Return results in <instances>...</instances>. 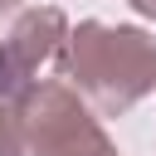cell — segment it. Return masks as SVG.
<instances>
[{
  "label": "cell",
  "mask_w": 156,
  "mask_h": 156,
  "mask_svg": "<svg viewBox=\"0 0 156 156\" xmlns=\"http://www.w3.org/2000/svg\"><path fill=\"white\" fill-rule=\"evenodd\" d=\"M63 78H73L102 117H122L156 88V39L136 24L83 20L63 49Z\"/></svg>",
  "instance_id": "obj_1"
},
{
  "label": "cell",
  "mask_w": 156,
  "mask_h": 156,
  "mask_svg": "<svg viewBox=\"0 0 156 156\" xmlns=\"http://www.w3.org/2000/svg\"><path fill=\"white\" fill-rule=\"evenodd\" d=\"M68 20H63V10L58 5H34V10H24L20 20H15V29H10V39L0 44L5 49V58L20 68V73H39L44 63H54V58H63V49H68Z\"/></svg>",
  "instance_id": "obj_3"
},
{
  "label": "cell",
  "mask_w": 156,
  "mask_h": 156,
  "mask_svg": "<svg viewBox=\"0 0 156 156\" xmlns=\"http://www.w3.org/2000/svg\"><path fill=\"white\" fill-rule=\"evenodd\" d=\"M10 10H20V0H0V15H10Z\"/></svg>",
  "instance_id": "obj_6"
},
{
  "label": "cell",
  "mask_w": 156,
  "mask_h": 156,
  "mask_svg": "<svg viewBox=\"0 0 156 156\" xmlns=\"http://www.w3.org/2000/svg\"><path fill=\"white\" fill-rule=\"evenodd\" d=\"M24 151V122H20V107L0 102V156H20Z\"/></svg>",
  "instance_id": "obj_4"
},
{
  "label": "cell",
  "mask_w": 156,
  "mask_h": 156,
  "mask_svg": "<svg viewBox=\"0 0 156 156\" xmlns=\"http://www.w3.org/2000/svg\"><path fill=\"white\" fill-rule=\"evenodd\" d=\"M132 5H136L141 15H156V0H132Z\"/></svg>",
  "instance_id": "obj_5"
},
{
  "label": "cell",
  "mask_w": 156,
  "mask_h": 156,
  "mask_svg": "<svg viewBox=\"0 0 156 156\" xmlns=\"http://www.w3.org/2000/svg\"><path fill=\"white\" fill-rule=\"evenodd\" d=\"M20 122L29 156H117L107 132L68 83H39L24 98Z\"/></svg>",
  "instance_id": "obj_2"
}]
</instances>
